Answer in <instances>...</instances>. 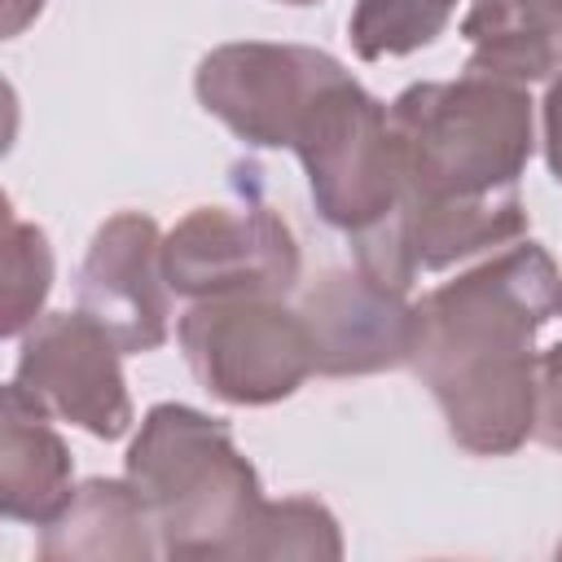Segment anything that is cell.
I'll use <instances>...</instances> for the list:
<instances>
[{
    "instance_id": "obj_16",
    "label": "cell",
    "mask_w": 562,
    "mask_h": 562,
    "mask_svg": "<svg viewBox=\"0 0 562 562\" xmlns=\"http://www.w3.org/2000/svg\"><path fill=\"white\" fill-rule=\"evenodd\" d=\"M53 290V250L40 224L18 220L13 211L4 215V338H22L35 321L40 307Z\"/></svg>"
},
{
    "instance_id": "obj_20",
    "label": "cell",
    "mask_w": 562,
    "mask_h": 562,
    "mask_svg": "<svg viewBox=\"0 0 562 562\" xmlns=\"http://www.w3.org/2000/svg\"><path fill=\"white\" fill-rule=\"evenodd\" d=\"M277 4H321V0H277Z\"/></svg>"
},
{
    "instance_id": "obj_6",
    "label": "cell",
    "mask_w": 562,
    "mask_h": 562,
    "mask_svg": "<svg viewBox=\"0 0 562 562\" xmlns=\"http://www.w3.org/2000/svg\"><path fill=\"white\" fill-rule=\"evenodd\" d=\"M299 241L268 202L193 206L162 237V272L180 299L268 294L285 299L299 281Z\"/></svg>"
},
{
    "instance_id": "obj_7",
    "label": "cell",
    "mask_w": 562,
    "mask_h": 562,
    "mask_svg": "<svg viewBox=\"0 0 562 562\" xmlns=\"http://www.w3.org/2000/svg\"><path fill=\"white\" fill-rule=\"evenodd\" d=\"M347 66L307 44H220L198 61L193 92L211 119L255 149H290L312 101Z\"/></svg>"
},
{
    "instance_id": "obj_4",
    "label": "cell",
    "mask_w": 562,
    "mask_h": 562,
    "mask_svg": "<svg viewBox=\"0 0 562 562\" xmlns=\"http://www.w3.org/2000/svg\"><path fill=\"white\" fill-rule=\"evenodd\" d=\"M290 149L303 162L321 220L347 237L395 211L404 180L391 114L369 88L351 79V70L312 101Z\"/></svg>"
},
{
    "instance_id": "obj_2",
    "label": "cell",
    "mask_w": 562,
    "mask_h": 562,
    "mask_svg": "<svg viewBox=\"0 0 562 562\" xmlns=\"http://www.w3.org/2000/svg\"><path fill=\"white\" fill-rule=\"evenodd\" d=\"M400 198L483 202L518 193L536 149L527 83L465 70L443 83H408L391 105Z\"/></svg>"
},
{
    "instance_id": "obj_15",
    "label": "cell",
    "mask_w": 562,
    "mask_h": 562,
    "mask_svg": "<svg viewBox=\"0 0 562 562\" xmlns=\"http://www.w3.org/2000/svg\"><path fill=\"white\" fill-rule=\"evenodd\" d=\"M457 0H356L347 18V40L360 61L408 57L443 35Z\"/></svg>"
},
{
    "instance_id": "obj_14",
    "label": "cell",
    "mask_w": 562,
    "mask_h": 562,
    "mask_svg": "<svg viewBox=\"0 0 562 562\" xmlns=\"http://www.w3.org/2000/svg\"><path fill=\"white\" fill-rule=\"evenodd\" d=\"M237 558H303V562H338L342 531L338 518L312 496L263 501L250 518Z\"/></svg>"
},
{
    "instance_id": "obj_1",
    "label": "cell",
    "mask_w": 562,
    "mask_h": 562,
    "mask_svg": "<svg viewBox=\"0 0 562 562\" xmlns=\"http://www.w3.org/2000/svg\"><path fill=\"white\" fill-rule=\"evenodd\" d=\"M562 316V272L540 241H509L413 303L408 369L448 435L474 457H509L536 422V334Z\"/></svg>"
},
{
    "instance_id": "obj_18",
    "label": "cell",
    "mask_w": 562,
    "mask_h": 562,
    "mask_svg": "<svg viewBox=\"0 0 562 562\" xmlns=\"http://www.w3.org/2000/svg\"><path fill=\"white\" fill-rule=\"evenodd\" d=\"M540 127H544V162H549V176L562 184V75L549 79V88H544Z\"/></svg>"
},
{
    "instance_id": "obj_21",
    "label": "cell",
    "mask_w": 562,
    "mask_h": 562,
    "mask_svg": "<svg viewBox=\"0 0 562 562\" xmlns=\"http://www.w3.org/2000/svg\"><path fill=\"white\" fill-rule=\"evenodd\" d=\"M558 558H562V540H558Z\"/></svg>"
},
{
    "instance_id": "obj_9",
    "label": "cell",
    "mask_w": 562,
    "mask_h": 562,
    "mask_svg": "<svg viewBox=\"0 0 562 562\" xmlns=\"http://www.w3.org/2000/svg\"><path fill=\"white\" fill-rule=\"evenodd\" d=\"M79 312H88L123 356L158 351L171 329V285L162 272V233L140 211L110 215L79 268Z\"/></svg>"
},
{
    "instance_id": "obj_11",
    "label": "cell",
    "mask_w": 562,
    "mask_h": 562,
    "mask_svg": "<svg viewBox=\"0 0 562 562\" xmlns=\"http://www.w3.org/2000/svg\"><path fill=\"white\" fill-rule=\"evenodd\" d=\"M35 553L40 562H149L162 544L132 479H88L44 527Z\"/></svg>"
},
{
    "instance_id": "obj_5",
    "label": "cell",
    "mask_w": 562,
    "mask_h": 562,
    "mask_svg": "<svg viewBox=\"0 0 562 562\" xmlns=\"http://www.w3.org/2000/svg\"><path fill=\"white\" fill-rule=\"evenodd\" d=\"M176 338L198 386L237 408L277 404L316 373L307 325L285 299H202L180 316Z\"/></svg>"
},
{
    "instance_id": "obj_10",
    "label": "cell",
    "mask_w": 562,
    "mask_h": 562,
    "mask_svg": "<svg viewBox=\"0 0 562 562\" xmlns=\"http://www.w3.org/2000/svg\"><path fill=\"white\" fill-rule=\"evenodd\" d=\"M312 338V364L325 378H360L408 364L413 303L364 268H329L299 299Z\"/></svg>"
},
{
    "instance_id": "obj_19",
    "label": "cell",
    "mask_w": 562,
    "mask_h": 562,
    "mask_svg": "<svg viewBox=\"0 0 562 562\" xmlns=\"http://www.w3.org/2000/svg\"><path fill=\"white\" fill-rule=\"evenodd\" d=\"M40 9H44V0H4V35H18Z\"/></svg>"
},
{
    "instance_id": "obj_3",
    "label": "cell",
    "mask_w": 562,
    "mask_h": 562,
    "mask_svg": "<svg viewBox=\"0 0 562 562\" xmlns=\"http://www.w3.org/2000/svg\"><path fill=\"white\" fill-rule=\"evenodd\" d=\"M127 479L145 496L162 558H237L263 505L255 465L228 426L189 404H154L127 448Z\"/></svg>"
},
{
    "instance_id": "obj_12",
    "label": "cell",
    "mask_w": 562,
    "mask_h": 562,
    "mask_svg": "<svg viewBox=\"0 0 562 562\" xmlns=\"http://www.w3.org/2000/svg\"><path fill=\"white\" fill-rule=\"evenodd\" d=\"M70 487V452L61 435L48 426V413L18 386H4L0 400V509L13 522L48 527L66 501Z\"/></svg>"
},
{
    "instance_id": "obj_17",
    "label": "cell",
    "mask_w": 562,
    "mask_h": 562,
    "mask_svg": "<svg viewBox=\"0 0 562 562\" xmlns=\"http://www.w3.org/2000/svg\"><path fill=\"white\" fill-rule=\"evenodd\" d=\"M531 435L562 452V342L536 356V422Z\"/></svg>"
},
{
    "instance_id": "obj_8",
    "label": "cell",
    "mask_w": 562,
    "mask_h": 562,
    "mask_svg": "<svg viewBox=\"0 0 562 562\" xmlns=\"http://www.w3.org/2000/svg\"><path fill=\"white\" fill-rule=\"evenodd\" d=\"M123 347L88 312H48L22 334L13 382L57 422L97 439L132 430V395L119 364Z\"/></svg>"
},
{
    "instance_id": "obj_13",
    "label": "cell",
    "mask_w": 562,
    "mask_h": 562,
    "mask_svg": "<svg viewBox=\"0 0 562 562\" xmlns=\"http://www.w3.org/2000/svg\"><path fill=\"white\" fill-rule=\"evenodd\" d=\"M461 35L470 44L465 70L509 83L562 75V0H470Z\"/></svg>"
}]
</instances>
